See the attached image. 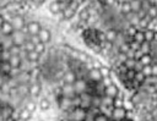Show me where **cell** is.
<instances>
[{
	"instance_id": "obj_13",
	"label": "cell",
	"mask_w": 157,
	"mask_h": 121,
	"mask_svg": "<svg viewBox=\"0 0 157 121\" xmlns=\"http://www.w3.org/2000/svg\"><path fill=\"white\" fill-rule=\"evenodd\" d=\"M61 88V95L64 97H69V98H72L76 95V92H75V88H74V84H67V83H63L60 86Z\"/></svg>"
},
{
	"instance_id": "obj_27",
	"label": "cell",
	"mask_w": 157,
	"mask_h": 121,
	"mask_svg": "<svg viewBox=\"0 0 157 121\" xmlns=\"http://www.w3.org/2000/svg\"><path fill=\"white\" fill-rule=\"evenodd\" d=\"M144 33H145V40H147V42H152L156 37V32L153 29H150V28L144 29Z\"/></svg>"
},
{
	"instance_id": "obj_38",
	"label": "cell",
	"mask_w": 157,
	"mask_h": 121,
	"mask_svg": "<svg viewBox=\"0 0 157 121\" xmlns=\"http://www.w3.org/2000/svg\"><path fill=\"white\" fill-rule=\"evenodd\" d=\"M28 40H29V42H32L34 45H36V44H38V43H40V40H39V38H38V35H29V37H28Z\"/></svg>"
},
{
	"instance_id": "obj_41",
	"label": "cell",
	"mask_w": 157,
	"mask_h": 121,
	"mask_svg": "<svg viewBox=\"0 0 157 121\" xmlns=\"http://www.w3.org/2000/svg\"><path fill=\"white\" fill-rule=\"evenodd\" d=\"M152 75L157 76V64H152Z\"/></svg>"
},
{
	"instance_id": "obj_26",
	"label": "cell",
	"mask_w": 157,
	"mask_h": 121,
	"mask_svg": "<svg viewBox=\"0 0 157 121\" xmlns=\"http://www.w3.org/2000/svg\"><path fill=\"white\" fill-rule=\"evenodd\" d=\"M40 55L36 51V50H32V51H27V55H26V59L29 60V61H33V62H38Z\"/></svg>"
},
{
	"instance_id": "obj_21",
	"label": "cell",
	"mask_w": 157,
	"mask_h": 121,
	"mask_svg": "<svg viewBox=\"0 0 157 121\" xmlns=\"http://www.w3.org/2000/svg\"><path fill=\"white\" fill-rule=\"evenodd\" d=\"M20 111V121H28L32 119V112L29 110H27L26 108H22V109H18Z\"/></svg>"
},
{
	"instance_id": "obj_39",
	"label": "cell",
	"mask_w": 157,
	"mask_h": 121,
	"mask_svg": "<svg viewBox=\"0 0 157 121\" xmlns=\"http://www.w3.org/2000/svg\"><path fill=\"white\" fill-rule=\"evenodd\" d=\"M142 67H144V65L139 61V60H136V64H135V67H134V70L137 72V71H141L142 70Z\"/></svg>"
},
{
	"instance_id": "obj_37",
	"label": "cell",
	"mask_w": 157,
	"mask_h": 121,
	"mask_svg": "<svg viewBox=\"0 0 157 121\" xmlns=\"http://www.w3.org/2000/svg\"><path fill=\"white\" fill-rule=\"evenodd\" d=\"M141 72L145 75V76H151L152 75V65H146L142 67Z\"/></svg>"
},
{
	"instance_id": "obj_45",
	"label": "cell",
	"mask_w": 157,
	"mask_h": 121,
	"mask_svg": "<svg viewBox=\"0 0 157 121\" xmlns=\"http://www.w3.org/2000/svg\"><path fill=\"white\" fill-rule=\"evenodd\" d=\"M110 121H112V120H110ZM123 121H135V120H134V119H129V117H128V119H125V120H123Z\"/></svg>"
},
{
	"instance_id": "obj_46",
	"label": "cell",
	"mask_w": 157,
	"mask_h": 121,
	"mask_svg": "<svg viewBox=\"0 0 157 121\" xmlns=\"http://www.w3.org/2000/svg\"><path fill=\"white\" fill-rule=\"evenodd\" d=\"M2 95H4V92H2V90H1V88H0V98H1Z\"/></svg>"
},
{
	"instance_id": "obj_42",
	"label": "cell",
	"mask_w": 157,
	"mask_h": 121,
	"mask_svg": "<svg viewBox=\"0 0 157 121\" xmlns=\"http://www.w3.org/2000/svg\"><path fill=\"white\" fill-rule=\"evenodd\" d=\"M6 21V18H5V16L2 15V12H0V28H1V26L4 24V22Z\"/></svg>"
},
{
	"instance_id": "obj_19",
	"label": "cell",
	"mask_w": 157,
	"mask_h": 121,
	"mask_svg": "<svg viewBox=\"0 0 157 121\" xmlns=\"http://www.w3.org/2000/svg\"><path fill=\"white\" fill-rule=\"evenodd\" d=\"M104 34H105V39L108 42H114V39L117 38V34H118V31L115 28H108L104 31Z\"/></svg>"
},
{
	"instance_id": "obj_31",
	"label": "cell",
	"mask_w": 157,
	"mask_h": 121,
	"mask_svg": "<svg viewBox=\"0 0 157 121\" xmlns=\"http://www.w3.org/2000/svg\"><path fill=\"white\" fill-rule=\"evenodd\" d=\"M34 50L39 54V55H42V54H44L45 51H47V44H44V43H38V44H36L34 45Z\"/></svg>"
},
{
	"instance_id": "obj_33",
	"label": "cell",
	"mask_w": 157,
	"mask_h": 121,
	"mask_svg": "<svg viewBox=\"0 0 157 121\" xmlns=\"http://www.w3.org/2000/svg\"><path fill=\"white\" fill-rule=\"evenodd\" d=\"M135 64H136V59H134V57H128V59L124 61V65L126 66L128 70H134Z\"/></svg>"
},
{
	"instance_id": "obj_11",
	"label": "cell",
	"mask_w": 157,
	"mask_h": 121,
	"mask_svg": "<svg viewBox=\"0 0 157 121\" xmlns=\"http://www.w3.org/2000/svg\"><path fill=\"white\" fill-rule=\"evenodd\" d=\"M78 95H80V99H81L80 106L85 108L86 110L92 106V94H91V93L85 92V93H81V94H78Z\"/></svg>"
},
{
	"instance_id": "obj_7",
	"label": "cell",
	"mask_w": 157,
	"mask_h": 121,
	"mask_svg": "<svg viewBox=\"0 0 157 121\" xmlns=\"http://www.w3.org/2000/svg\"><path fill=\"white\" fill-rule=\"evenodd\" d=\"M38 38H39V40H40L42 43L49 44V43L53 42V32H52L49 28H47V27H42V28L39 29Z\"/></svg>"
},
{
	"instance_id": "obj_25",
	"label": "cell",
	"mask_w": 157,
	"mask_h": 121,
	"mask_svg": "<svg viewBox=\"0 0 157 121\" xmlns=\"http://www.w3.org/2000/svg\"><path fill=\"white\" fill-rule=\"evenodd\" d=\"M124 98H125V95H124V94L120 92V94L113 99V106H114V108L124 106Z\"/></svg>"
},
{
	"instance_id": "obj_23",
	"label": "cell",
	"mask_w": 157,
	"mask_h": 121,
	"mask_svg": "<svg viewBox=\"0 0 157 121\" xmlns=\"http://www.w3.org/2000/svg\"><path fill=\"white\" fill-rule=\"evenodd\" d=\"M132 40L139 43V44L144 43L145 42V33H144V31L142 29H136V32L132 35Z\"/></svg>"
},
{
	"instance_id": "obj_20",
	"label": "cell",
	"mask_w": 157,
	"mask_h": 121,
	"mask_svg": "<svg viewBox=\"0 0 157 121\" xmlns=\"http://www.w3.org/2000/svg\"><path fill=\"white\" fill-rule=\"evenodd\" d=\"M12 32H13V28H12V26L10 24V22L6 20V21L4 22V24L1 26V28H0V33H1V34H5V35H11Z\"/></svg>"
},
{
	"instance_id": "obj_14",
	"label": "cell",
	"mask_w": 157,
	"mask_h": 121,
	"mask_svg": "<svg viewBox=\"0 0 157 121\" xmlns=\"http://www.w3.org/2000/svg\"><path fill=\"white\" fill-rule=\"evenodd\" d=\"M0 45H1L2 49H10L13 45L11 35H5V34L0 33Z\"/></svg>"
},
{
	"instance_id": "obj_32",
	"label": "cell",
	"mask_w": 157,
	"mask_h": 121,
	"mask_svg": "<svg viewBox=\"0 0 157 121\" xmlns=\"http://www.w3.org/2000/svg\"><path fill=\"white\" fill-rule=\"evenodd\" d=\"M93 121H110V117L103 112H98L93 116Z\"/></svg>"
},
{
	"instance_id": "obj_35",
	"label": "cell",
	"mask_w": 157,
	"mask_h": 121,
	"mask_svg": "<svg viewBox=\"0 0 157 121\" xmlns=\"http://www.w3.org/2000/svg\"><path fill=\"white\" fill-rule=\"evenodd\" d=\"M9 51H10L11 55H20L21 51H22V46H20V45H15V44H13V45L9 49Z\"/></svg>"
},
{
	"instance_id": "obj_15",
	"label": "cell",
	"mask_w": 157,
	"mask_h": 121,
	"mask_svg": "<svg viewBox=\"0 0 157 121\" xmlns=\"http://www.w3.org/2000/svg\"><path fill=\"white\" fill-rule=\"evenodd\" d=\"M37 106H38L40 110L47 111V110H49V109L52 108V100H50L48 97H42V98L38 100Z\"/></svg>"
},
{
	"instance_id": "obj_10",
	"label": "cell",
	"mask_w": 157,
	"mask_h": 121,
	"mask_svg": "<svg viewBox=\"0 0 157 121\" xmlns=\"http://www.w3.org/2000/svg\"><path fill=\"white\" fill-rule=\"evenodd\" d=\"M120 92L121 90H120V88H119V86L117 83H112V84H109V86H107L104 88V95L110 97V98L118 97L120 94Z\"/></svg>"
},
{
	"instance_id": "obj_40",
	"label": "cell",
	"mask_w": 157,
	"mask_h": 121,
	"mask_svg": "<svg viewBox=\"0 0 157 121\" xmlns=\"http://www.w3.org/2000/svg\"><path fill=\"white\" fill-rule=\"evenodd\" d=\"M9 78V76H4V75H0V88H1V86L5 83V81Z\"/></svg>"
},
{
	"instance_id": "obj_28",
	"label": "cell",
	"mask_w": 157,
	"mask_h": 121,
	"mask_svg": "<svg viewBox=\"0 0 157 121\" xmlns=\"http://www.w3.org/2000/svg\"><path fill=\"white\" fill-rule=\"evenodd\" d=\"M139 50H140L142 54H150V51H151V43L147 42V40H145L144 43L140 44Z\"/></svg>"
},
{
	"instance_id": "obj_18",
	"label": "cell",
	"mask_w": 157,
	"mask_h": 121,
	"mask_svg": "<svg viewBox=\"0 0 157 121\" xmlns=\"http://www.w3.org/2000/svg\"><path fill=\"white\" fill-rule=\"evenodd\" d=\"M61 12H63L64 20H71V18H74V17L76 16V13H77V11L74 10V9H71L70 6H67L66 9H64Z\"/></svg>"
},
{
	"instance_id": "obj_22",
	"label": "cell",
	"mask_w": 157,
	"mask_h": 121,
	"mask_svg": "<svg viewBox=\"0 0 157 121\" xmlns=\"http://www.w3.org/2000/svg\"><path fill=\"white\" fill-rule=\"evenodd\" d=\"M129 5H130V10L135 13H137L142 9V1L141 0H130Z\"/></svg>"
},
{
	"instance_id": "obj_5",
	"label": "cell",
	"mask_w": 157,
	"mask_h": 121,
	"mask_svg": "<svg viewBox=\"0 0 157 121\" xmlns=\"http://www.w3.org/2000/svg\"><path fill=\"white\" fill-rule=\"evenodd\" d=\"M40 28H42V24L39 23V21H28L26 23L25 31L28 35H38Z\"/></svg>"
},
{
	"instance_id": "obj_30",
	"label": "cell",
	"mask_w": 157,
	"mask_h": 121,
	"mask_svg": "<svg viewBox=\"0 0 157 121\" xmlns=\"http://www.w3.org/2000/svg\"><path fill=\"white\" fill-rule=\"evenodd\" d=\"M113 99L114 98H110V97H107V95H102L101 97V105L103 106H113Z\"/></svg>"
},
{
	"instance_id": "obj_9",
	"label": "cell",
	"mask_w": 157,
	"mask_h": 121,
	"mask_svg": "<svg viewBox=\"0 0 157 121\" xmlns=\"http://www.w3.org/2000/svg\"><path fill=\"white\" fill-rule=\"evenodd\" d=\"M42 88H43V84L40 82H33V83H29L28 84V94L31 98H36V97H39L40 93H42Z\"/></svg>"
},
{
	"instance_id": "obj_1",
	"label": "cell",
	"mask_w": 157,
	"mask_h": 121,
	"mask_svg": "<svg viewBox=\"0 0 157 121\" xmlns=\"http://www.w3.org/2000/svg\"><path fill=\"white\" fill-rule=\"evenodd\" d=\"M55 104H56V108L61 112H66V111H69V110H71L74 108L72 106V98L64 97V95L56 97L55 98Z\"/></svg>"
},
{
	"instance_id": "obj_4",
	"label": "cell",
	"mask_w": 157,
	"mask_h": 121,
	"mask_svg": "<svg viewBox=\"0 0 157 121\" xmlns=\"http://www.w3.org/2000/svg\"><path fill=\"white\" fill-rule=\"evenodd\" d=\"M110 120L112 121H123L125 119H128V110L124 106H119V108H114L110 112Z\"/></svg>"
},
{
	"instance_id": "obj_47",
	"label": "cell",
	"mask_w": 157,
	"mask_h": 121,
	"mask_svg": "<svg viewBox=\"0 0 157 121\" xmlns=\"http://www.w3.org/2000/svg\"><path fill=\"white\" fill-rule=\"evenodd\" d=\"M53 121H54V120H53Z\"/></svg>"
},
{
	"instance_id": "obj_43",
	"label": "cell",
	"mask_w": 157,
	"mask_h": 121,
	"mask_svg": "<svg viewBox=\"0 0 157 121\" xmlns=\"http://www.w3.org/2000/svg\"><path fill=\"white\" fill-rule=\"evenodd\" d=\"M148 1H150V4H151V5L157 6V0H148Z\"/></svg>"
},
{
	"instance_id": "obj_16",
	"label": "cell",
	"mask_w": 157,
	"mask_h": 121,
	"mask_svg": "<svg viewBox=\"0 0 157 121\" xmlns=\"http://www.w3.org/2000/svg\"><path fill=\"white\" fill-rule=\"evenodd\" d=\"M22 60H23V59H22L20 55H10L7 62L10 64V66H11L12 68H20V66H21V64H22Z\"/></svg>"
},
{
	"instance_id": "obj_8",
	"label": "cell",
	"mask_w": 157,
	"mask_h": 121,
	"mask_svg": "<svg viewBox=\"0 0 157 121\" xmlns=\"http://www.w3.org/2000/svg\"><path fill=\"white\" fill-rule=\"evenodd\" d=\"M74 88L76 94H81L88 90V81L86 78H77L74 83Z\"/></svg>"
},
{
	"instance_id": "obj_12",
	"label": "cell",
	"mask_w": 157,
	"mask_h": 121,
	"mask_svg": "<svg viewBox=\"0 0 157 121\" xmlns=\"http://www.w3.org/2000/svg\"><path fill=\"white\" fill-rule=\"evenodd\" d=\"M76 79H77V76H76L75 71H72V70L65 71L63 77H61V82L63 83H67V84H74Z\"/></svg>"
},
{
	"instance_id": "obj_24",
	"label": "cell",
	"mask_w": 157,
	"mask_h": 121,
	"mask_svg": "<svg viewBox=\"0 0 157 121\" xmlns=\"http://www.w3.org/2000/svg\"><path fill=\"white\" fill-rule=\"evenodd\" d=\"M11 66L7 61H0V75H4V76H9L10 71H11Z\"/></svg>"
},
{
	"instance_id": "obj_3",
	"label": "cell",
	"mask_w": 157,
	"mask_h": 121,
	"mask_svg": "<svg viewBox=\"0 0 157 121\" xmlns=\"http://www.w3.org/2000/svg\"><path fill=\"white\" fill-rule=\"evenodd\" d=\"M28 37H29V35L26 33L25 28H23V29H18V31H13V32L11 33V38H12L13 44H15V45H20V46H22V45L27 42Z\"/></svg>"
},
{
	"instance_id": "obj_36",
	"label": "cell",
	"mask_w": 157,
	"mask_h": 121,
	"mask_svg": "<svg viewBox=\"0 0 157 121\" xmlns=\"http://www.w3.org/2000/svg\"><path fill=\"white\" fill-rule=\"evenodd\" d=\"M22 48H23L26 51H32V50H34V44L27 39V42H26V43L22 45Z\"/></svg>"
},
{
	"instance_id": "obj_2",
	"label": "cell",
	"mask_w": 157,
	"mask_h": 121,
	"mask_svg": "<svg viewBox=\"0 0 157 121\" xmlns=\"http://www.w3.org/2000/svg\"><path fill=\"white\" fill-rule=\"evenodd\" d=\"M7 21H9V22H10V24L12 26L13 31L23 29V28L26 27V23H27L26 17H25L23 15H18V13L12 15L11 17H9V18H7Z\"/></svg>"
},
{
	"instance_id": "obj_44",
	"label": "cell",
	"mask_w": 157,
	"mask_h": 121,
	"mask_svg": "<svg viewBox=\"0 0 157 121\" xmlns=\"http://www.w3.org/2000/svg\"><path fill=\"white\" fill-rule=\"evenodd\" d=\"M82 121H93V117H91V116H87L85 120H82Z\"/></svg>"
},
{
	"instance_id": "obj_34",
	"label": "cell",
	"mask_w": 157,
	"mask_h": 121,
	"mask_svg": "<svg viewBox=\"0 0 157 121\" xmlns=\"http://www.w3.org/2000/svg\"><path fill=\"white\" fill-rule=\"evenodd\" d=\"M145 78H146V76L141 72V71H137V72H135V77H134V81H136L137 83H140V84H142L144 82H145Z\"/></svg>"
},
{
	"instance_id": "obj_6",
	"label": "cell",
	"mask_w": 157,
	"mask_h": 121,
	"mask_svg": "<svg viewBox=\"0 0 157 121\" xmlns=\"http://www.w3.org/2000/svg\"><path fill=\"white\" fill-rule=\"evenodd\" d=\"M103 78L102 73H101V70L99 68H96V67H92L91 70L87 71V75H86V79L91 83H97V82H101Z\"/></svg>"
},
{
	"instance_id": "obj_29",
	"label": "cell",
	"mask_w": 157,
	"mask_h": 121,
	"mask_svg": "<svg viewBox=\"0 0 157 121\" xmlns=\"http://www.w3.org/2000/svg\"><path fill=\"white\" fill-rule=\"evenodd\" d=\"M139 61H140L144 66H146V65H152V64H153V61H152V56H151L150 54H144V55L139 59Z\"/></svg>"
},
{
	"instance_id": "obj_17",
	"label": "cell",
	"mask_w": 157,
	"mask_h": 121,
	"mask_svg": "<svg viewBox=\"0 0 157 121\" xmlns=\"http://www.w3.org/2000/svg\"><path fill=\"white\" fill-rule=\"evenodd\" d=\"M48 11L52 13V15H56L59 12H61V7H60V4L56 1V0H52L48 5Z\"/></svg>"
}]
</instances>
